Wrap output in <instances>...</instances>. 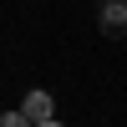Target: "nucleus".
Wrapping results in <instances>:
<instances>
[{
  "instance_id": "obj_1",
  "label": "nucleus",
  "mask_w": 127,
  "mask_h": 127,
  "mask_svg": "<svg viewBox=\"0 0 127 127\" xmlns=\"http://www.w3.org/2000/svg\"><path fill=\"white\" fill-rule=\"evenodd\" d=\"M102 31L107 36H127V0H102Z\"/></svg>"
},
{
  "instance_id": "obj_2",
  "label": "nucleus",
  "mask_w": 127,
  "mask_h": 127,
  "mask_svg": "<svg viewBox=\"0 0 127 127\" xmlns=\"http://www.w3.org/2000/svg\"><path fill=\"white\" fill-rule=\"evenodd\" d=\"M20 117H26L31 127H36V122H46V117H51V92H31V97H26V107H20Z\"/></svg>"
},
{
  "instance_id": "obj_3",
  "label": "nucleus",
  "mask_w": 127,
  "mask_h": 127,
  "mask_svg": "<svg viewBox=\"0 0 127 127\" xmlns=\"http://www.w3.org/2000/svg\"><path fill=\"white\" fill-rule=\"evenodd\" d=\"M0 127H31V122L20 117V112H5V117H0Z\"/></svg>"
},
{
  "instance_id": "obj_4",
  "label": "nucleus",
  "mask_w": 127,
  "mask_h": 127,
  "mask_svg": "<svg viewBox=\"0 0 127 127\" xmlns=\"http://www.w3.org/2000/svg\"><path fill=\"white\" fill-rule=\"evenodd\" d=\"M36 127H61V122H56V117H46V122H36Z\"/></svg>"
}]
</instances>
